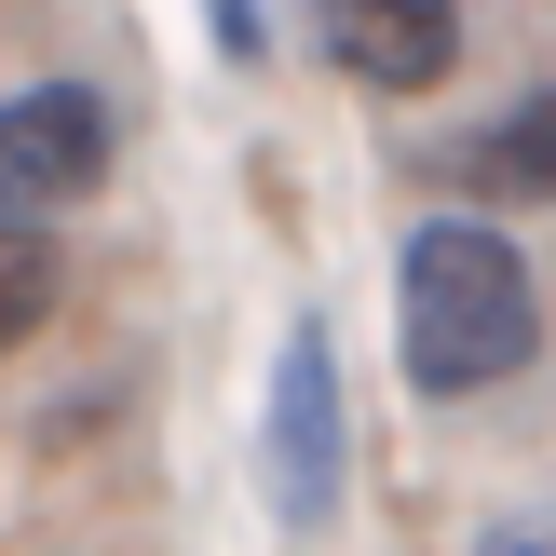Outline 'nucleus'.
<instances>
[{"label": "nucleus", "instance_id": "obj_1", "mask_svg": "<svg viewBox=\"0 0 556 556\" xmlns=\"http://www.w3.org/2000/svg\"><path fill=\"white\" fill-rule=\"evenodd\" d=\"M543 353V286L489 217H421L394 244V367L407 394H489Z\"/></svg>", "mask_w": 556, "mask_h": 556}, {"label": "nucleus", "instance_id": "obj_2", "mask_svg": "<svg viewBox=\"0 0 556 556\" xmlns=\"http://www.w3.org/2000/svg\"><path fill=\"white\" fill-rule=\"evenodd\" d=\"M340 476H353V394H340V340L313 313L271 340V407H258V489L299 543L340 530Z\"/></svg>", "mask_w": 556, "mask_h": 556}, {"label": "nucleus", "instance_id": "obj_3", "mask_svg": "<svg viewBox=\"0 0 556 556\" xmlns=\"http://www.w3.org/2000/svg\"><path fill=\"white\" fill-rule=\"evenodd\" d=\"M109 177V109L81 96V81H27V96H0V204H81V190Z\"/></svg>", "mask_w": 556, "mask_h": 556}, {"label": "nucleus", "instance_id": "obj_4", "mask_svg": "<svg viewBox=\"0 0 556 556\" xmlns=\"http://www.w3.org/2000/svg\"><path fill=\"white\" fill-rule=\"evenodd\" d=\"M313 41L367 96H434L462 68V0H313Z\"/></svg>", "mask_w": 556, "mask_h": 556}, {"label": "nucleus", "instance_id": "obj_5", "mask_svg": "<svg viewBox=\"0 0 556 556\" xmlns=\"http://www.w3.org/2000/svg\"><path fill=\"white\" fill-rule=\"evenodd\" d=\"M448 177L489 190V204H556V81H543V96H516L503 123H476V136L448 150Z\"/></svg>", "mask_w": 556, "mask_h": 556}, {"label": "nucleus", "instance_id": "obj_6", "mask_svg": "<svg viewBox=\"0 0 556 556\" xmlns=\"http://www.w3.org/2000/svg\"><path fill=\"white\" fill-rule=\"evenodd\" d=\"M54 286H68V258H54V231H41V204H0V353H14L27 326L54 313Z\"/></svg>", "mask_w": 556, "mask_h": 556}, {"label": "nucleus", "instance_id": "obj_7", "mask_svg": "<svg viewBox=\"0 0 556 556\" xmlns=\"http://www.w3.org/2000/svg\"><path fill=\"white\" fill-rule=\"evenodd\" d=\"M476 556H556V503H543V516H489Z\"/></svg>", "mask_w": 556, "mask_h": 556}]
</instances>
